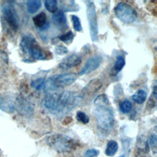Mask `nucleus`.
Returning <instances> with one entry per match:
<instances>
[{"instance_id":"nucleus-1","label":"nucleus","mask_w":157,"mask_h":157,"mask_svg":"<svg viewBox=\"0 0 157 157\" xmlns=\"http://www.w3.org/2000/svg\"><path fill=\"white\" fill-rule=\"evenodd\" d=\"M82 99V96L75 92L64 91L47 95L43 100V105L53 113L65 114L78 105Z\"/></svg>"},{"instance_id":"nucleus-2","label":"nucleus","mask_w":157,"mask_h":157,"mask_svg":"<svg viewBox=\"0 0 157 157\" xmlns=\"http://www.w3.org/2000/svg\"><path fill=\"white\" fill-rule=\"evenodd\" d=\"M20 46L24 54H28L34 59L44 60L47 58V54L31 34L23 36Z\"/></svg>"},{"instance_id":"nucleus-3","label":"nucleus","mask_w":157,"mask_h":157,"mask_svg":"<svg viewBox=\"0 0 157 157\" xmlns=\"http://www.w3.org/2000/svg\"><path fill=\"white\" fill-rule=\"evenodd\" d=\"M47 144L53 150L60 152H70L76 147L74 139L63 134H53L47 138Z\"/></svg>"},{"instance_id":"nucleus-4","label":"nucleus","mask_w":157,"mask_h":157,"mask_svg":"<svg viewBox=\"0 0 157 157\" xmlns=\"http://www.w3.org/2000/svg\"><path fill=\"white\" fill-rule=\"evenodd\" d=\"M93 113L98 127L101 130L109 131L112 128L114 122L113 112L108 105H96Z\"/></svg>"},{"instance_id":"nucleus-5","label":"nucleus","mask_w":157,"mask_h":157,"mask_svg":"<svg viewBox=\"0 0 157 157\" xmlns=\"http://www.w3.org/2000/svg\"><path fill=\"white\" fill-rule=\"evenodd\" d=\"M114 12L119 20L127 24L133 23L137 15L136 10L132 6L123 2H119L115 6Z\"/></svg>"},{"instance_id":"nucleus-6","label":"nucleus","mask_w":157,"mask_h":157,"mask_svg":"<svg viewBox=\"0 0 157 157\" xmlns=\"http://www.w3.org/2000/svg\"><path fill=\"white\" fill-rule=\"evenodd\" d=\"M86 16L91 39L93 42H97L98 40V17L94 4L91 1L86 2Z\"/></svg>"},{"instance_id":"nucleus-7","label":"nucleus","mask_w":157,"mask_h":157,"mask_svg":"<svg viewBox=\"0 0 157 157\" xmlns=\"http://www.w3.org/2000/svg\"><path fill=\"white\" fill-rule=\"evenodd\" d=\"M1 11L2 16L8 25L12 30L16 31L18 28L19 20L17 13L13 4L10 2H6L2 4Z\"/></svg>"},{"instance_id":"nucleus-8","label":"nucleus","mask_w":157,"mask_h":157,"mask_svg":"<svg viewBox=\"0 0 157 157\" xmlns=\"http://www.w3.org/2000/svg\"><path fill=\"white\" fill-rule=\"evenodd\" d=\"M78 75L74 72L61 74L51 77L50 84L55 88H64L72 84L77 79Z\"/></svg>"},{"instance_id":"nucleus-9","label":"nucleus","mask_w":157,"mask_h":157,"mask_svg":"<svg viewBox=\"0 0 157 157\" xmlns=\"http://www.w3.org/2000/svg\"><path fill=\"white\" fill-rule=\"evenodd\" d=\"M102 62V57L96 55L90 58L86 62L84 66L78 73L79 75H83L95 71L100 66Z\"/></svg>"},{"instance_id":"nucleus-10","label":"nucleus","mask_w":157,"mask_h":157,"mask_svg":"<svg viewBox=\"0 0 157 157\" xmlns=\"http://www.w3.org/2000/svg\"><path fill=\"white\" fill-rule=\"evenodd\" d=\"M82 62V58L77 54H72L66 57L58 65L62 69H69L78 66Z\"/></svg>"},{"instance_id":"nucleus-11","label":"nucleus","mask_w":157,"mask_h":157,"mask_svg":"<svg viewBox=\"0 0 157 157\" xmlns=\"http://www.w3.org/2000/svg\"><path fill=\"white\" fill-rule=\"evenodd\" d=\"M52 21L56 28L61 31H64L68 28L66 17L61 10H57L53 13Z\"/></svg>"},{"instance_id":"nucleus-12","label":"nucleus","mask_w":157,"mask_h":157,"mask_svg":"<svg viewBox=\"0 0 157 157\" xmlns=\"http://www.w3.org/2000/svg\"><path fill=\"white\" fill-rule=\"evenodd\" d=\"M102 82L99 78L91 80L83 89L82 94L85 96H90L96 93L102 86Z\"/></svg>"},{"instance_id":"nucleus-13","label":"nucleus","mask_w":157,"mask_h":157,"mask_svg":"<svg viewBox=\"0 0 157 157\" xmlns=\"http://www.w3.org/2000/svg\"><path fill=\"white\" fill-rule=\"evenodd\" d=\"M46 21L47 16L44 12H40L33 18V21L34 25L39 28H44L46 25Z\"/></svg>"},{"instance_id":"nucleus-14","label":"nucleus","mask_w":157,"mask_h":157,"mask_svg":"<svg viewBox=\"0 0 157 157\" xmlns=\"http://www.w3.org/2000/svg\"><path fill=\"white\" fill-rule=\"evenodd\" d=\"M42 3L39 0H31L26 2V9L28 13H35L41 7Z\"/></svg>"},{"instance_id":"nucleus-15","label":"nucleus","mask_w":157,"mask_h":157,"mask_svg":"<svg viewBox=\"0 0 157 157\" xmlns=\"http://www.w3.org/2000/svg\"><path fill=\"white\" fill-rule=\"evenodd\" d=\"M132 99L137 104H142L147 99V93L144 90H139L132 96Z\"/></svg>"},{"instance_id":"nucleus-16","label":"nucleus","mask_w":157,"mask_h":157,"mask_svg":"<svg viewBox=\"0 0 157 157\" xmlns=\"http://www.w3.org/2000/svg\"><path fill=\"white\" fill-rule=\"evenodd\" d=\"M118 145L116 141L115 140L109 141L105 151V155L109 156H114L118 150Z\"/></svg>"},{"instance_id":"nucleus-17","label":"nucleus","mask_w":157,"mask_h":157,"mask_svg":"<svg viewBox=\"0 0 157 157\" xmlns=\"http://www.w3.org/2000/svg\"><path fill=\"white\" fill-rule=\"evenodd\" d=\"M44 4L46 9L51 13H54L58 10V1L56 0H46Z\"/></svg>"},{"instance_id":"nucleus-18","label":"nucleus","mask_w":157,"mask_h":157,"mask_svg":"<svg viewBox=\"0 0 157 157\" xmlns=\"http://www.w3.org/2000/svg\"><path fill=\"white\" fill-rule=\"evenodd\" d=\"M137 147L139 150L142 151H147L148 149L147 139L144 136H141L137 140Z\"/></svg>"},{"instance_id":"nucleus-19","label":"nucleus","mask_w":157,"mask_h":157,"mask_svg":"<svg viewBox=\"0 0 157 157\" xmlns=\"http://www.w3.org/2000/svg\"><path fill=\"white\" fill-rule=\"evenodd\" d=\"M125 59L124 58V56H123L122 55H118L117 57L113 68L114 70L117 72H118L120 71H121L122 70V69L124 67V65H125Z\"/></svg>"},{"instance_id":"nucleus-20","label":"nucleus","mask_w":157,"mask_h":157,"mask_svg":"<svg viewBox=\"0 0 157 157\" xmlns=\"http://www.w3.org/2000/svg\"><path fill=\"white\" fill-rule=\"evenodd\" d=\"M58 38L60 39V40H61L64 43H65L66 44H70L74 40V34L72 31H69L59 36L58 37Z\"/></svg>"},{"instance_id":"nucleus-21","label":"nucleus","mask_w":157,"mask_h":157,"mask_svg":"<svg viewBox=\"0 0 157 157\" xmlns=\"http://www.w3.org/2000/svg\"><path fill=\"white\" fill-rule=\"evenodd\" d=\"M119 107L122 113H127L129 112L132 109V103L129 100L125 99L120 103Z\"/></svg>"},{"instance_id":"nucleus-22","label":"nucleus","mask_w":157,"mask_h":157,"mask_svg":"<svg viewBox=\"0 0 157 157\" xmlns=\"http://www.w3.org/2000/svg\"><path fill=\"white\" fill-rule=\"evenodd\" d=\"M45 78H38L35 80H33L31 82V86L35 90H39L43 88V86L45 85Z\"/></svg>"},{"instance_id":"nucleus-23","label":"nucleus","mask_w":157,"mask_h":157,"mask_svg":"<svg viewBox=\"0 0 157 157\" xmlns=\"http://www.w3.org/2000/svg\"><path fill=\"white\" fill-rule=\"evenodd\" d=\"M94 103L96 105H109V101L105 94H100L96 97L95 99Z\"/></svg>"},{"instance_id":"nucleus-24","label":"nucleus","mask_w":157,"mask_h":157,"mask_svg":"<svg viewBox=\"0 0 157 157\" xmlns=\"http://www.w3.org/2000/svg\"><path fill=\"white\" fill-rule=\"evenodd\" d=\"M71 20L72 21L73 24V28L75 29V31L77 32H80L82 30V25L80 21V18L75 15H71Z\"/></svg>"},{"instance_id":"nucleus-25","label":"nucleus","mask_w":157,"mask_h":157,"mask_svg":"<svg viewBox=\"0 0 157 157\" xmlns=\"http://www.w3.org/2000/svg\"><path fill=\"white\" fill-rule=\"evenodd\" d=\"M77 120L83 124H87L90 121L89 117L83 112L78 111L76 114Z\"/></svg>"},{"instance_id":"nucleus-26","label":"nucleus","mask_w":157,"mask_h":157,"mask_svg":"<svg viewBox=\"0 0 157 157\" xmlns=\"http://www.w3.org/2000/svg\"><path fill=\"white\" fill-rule=\"evenodd\" d=\"M55 52L56 55H63L68 52L67 48L63 45H57L55 48Z\"/></svg>"},{"instance_id":"nucleus-27","label":"nucleus","mask_w":157,"mask_h":157,"mask_svg":"<svg viewBox=\"0 0 157 157\" xmlns=\"http://www.w3.org/2000/svg\"><path fill=\"white\" fill-rule=\"evenodd\" d=\"M98 155H99V151L94 148L89 149L86 150L85 153L86 157H97Z\"/></svg>"},{"instance_id":"nucleus-28","label":"nucleus","mask_w":157,"mask_h":157,"mask_svg":"<svg viewBox=\"0 0 157 157\" xmlns=\"http://www.w3.org/2000/svg\"><path fill=\"white\" fill-rule=\"evenodd\" d=\"M150 144H151V147L154 148H156V144H157L156 134H151L150 136Z\"/></svg>"},{"instance_id":"nucleus-29","label":"nucleus","mask_w":157,"mask_h":157,"mask_svg":"<svg viewBox=\"0 0 157 157\" xmlns=\"http://www.w3.org/2000/svg\"><path fill=\"white\" fill-rule=\"evenodd\" d=\"M152 94L153 95V96L155 97V98H156V94H157V91H156V86L155 85L153 88V91H152Z\"/></svg>"},{"instance_id":"nucleus-30","label":"nucleus","mask_w":157,"mask_h":157,"mask_svg":"<svg viewBox=\"0 0 157 157\" xmlns=\"http://www.w3.org/2000/svg\"><path fill=\"white\" fill-rule=\"evenodd\" d=\"M72 118H71V117H67L64 121H63V124L65 123H66V124H69L70 123V122L72 121V120H71V121H69V120H71Z\"/></svg>"},{"instance_id":"nucleus-31","label":"nucleus","mask_w":157,"mask_h":157,"mask_svg":"<svg viewBox=\"0 0 157 157\" xmlns=\"http://www.w3.org/2000/svg\"><path fill=\"white\" fill-rule=\"evenodd\" d=\"M120 157H124V156H120Z\"/></svg>"}]
</instances>
